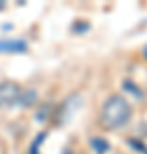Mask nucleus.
<instances>
[{"label": "nucleus", "instance_id": "obj_1", "mask_svg": "<svg viewBox=\"0 0 147 154\" xmlns=\"http://www.w3.org/2000/svg\"><path fill=\"white\" fill-rule=\"evenodd\" d=\"M130 118H132V106L123 96L113 94L104 101L99 120H101V125L106 130H118L121 127H125Z\"/></svg>", "mask_w": 147, "mask_h": 154}, {"label": "nucleus", "instance_id": "obj_2", "mask_svg": "<svg viewBox=\"0 0 147 154\" xmlns=\"http://www.w3.org/2000/svg\"><path fill=\"white\" fill-rule=\"evenodd\" d=\"M21 94L19 86L14 82H2L0 84V108L17 103V98Z\"/></svg>", "mask_w": 147, "mask_h": 154}, {"label": "nucleus", "instance_id": "obj_3", "mask_svg": "<svg viewBox=\"0 0 147 154\" xmlns=\"http://www.w3.org/2000/svg\"><path fill=\"white\" fill-rule=\"evenodd\" d=\"M26 50L24 39H0V53H24Z\"/></svg>", "mask_w": 147, "mask_h": 154}, {"label": "nucleus", "instance_id": "obj_4", "mask_svg": "<svg viewBox=\"0 0 147 154\" xmlns=\"http://www.w3.org/2000/svg\"><path fill=\"white\" fill-rule=\"evenodd\" d=\"M79 105H81V96H79V94H77V96L74 94V96H70L69 99H65V103H63L62 108H60V122L65 123V122L77 111Z\"/></svg>", "mask_w": 147, "mask_h": 154}, {"label": "nucleus", "instance_id": "obj_5", "mask_svg": "<svg viewBox=\"0 0 147 154\" xmlns=\"http://www.w3.org/2000/svg\"><path fill=\"white\" fill-rule=\"evenodd\" d=\"M89 146L96 154H106L109 151V142L103 137H93L89 140Z\"/></svg>", "mask_w": 147, "mask_h": 154}, {"label": "nucleus", "instance_id": "obj_6", "mask_svg": "<svg viewBox=\"0 0 147 154\" xmlns=\"http://www.w3.org/2000/svg\"><path fill=\"white\" fill-rule=\"evenodd\" d=\"M36 99H38V93L34 89H27V91H22V94H19L17 103L22 106H31L33 103H36Z\"/></svg>", "mask_w": 147, "mask_h": 154}, {"label": "nucleus", "instance_id": "obj_7", "mask_svg": "<svg viewBox=\"0 0 147 154\" xmlns=\"http://www.w3.org/2000/svg\"><path fill=\"white\" fill-rule=\"evenodd\" d=\"M127 144H128V147L133 149L135 152H139V154H147V146H145V142H144L142 139L128 137V139H127Z\"/></svg>", "mask_w": 147, "mask_h": 154}, {"label": "nucleus", "instance_id": "obj_8", "mask_svg": "<svg viewBox=\"0 0 147 154\" xmlns=\"http://www.w3.org/2000/svg\"><path fill=\"white\" fill-rule=\"evenodd\" d=\"M123 89H125L127 93L133 94V96H135L139 101H140V99H144V91H142L140 88H137L135 84L130 82V81H125V82H123Z\"/></svg>", "mask_w": 147, "mask_h": 154}, {"label": "nucleus", "instance_id": "obj_9", "mask_svg": "<svg viewBox=\"0 0 147 154\" xmlns=\"http://www.w3.org/2000/svg\"><path fill=\"white\" fill-rule=\"evenodd\" d=\"M44 135H46V134L43 132V134H39L38 137H36V140L33 142V147H31V154H38V147H39V144L44 140Z\"/></svg>", "mask_w": 147, "mask_h": 154}, {"label": "nucleus", "instance_id": "obj_10", "mask_svg": "<svg viewBox=\"0 0 147 154\" xmlns=\"http://www.w3.org/2000/svg\"><path fill=\"white\" fill-rule=\"evenodd\" d=\"M142 55H144V58L147 60V45L144 46V50H142Z\"/></svg>", "mask_w": 147, "mask_h": 154}]
</instances>
